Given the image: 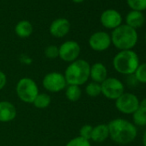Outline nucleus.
Returning a JSON list of instances; mask_svg holds the SVG:
<instances>
[{"label":"nucleus","mask_w":146,"mask_h":146,"mask_svg":"<svg viewBox=\"0 0 146 146\" xmlns=\"http://www.w3.org/2000/svg\"><path fill=\"white\" fill-rule=\"evenodd\" d=\"M109 137L116 143L127 144L135 140L137 135L136 125L131 121L117 118L108 124Z\"/></svg>","instance_id":"nucleus-1"},{"label":"nucleus","mask_w":146,"mask_h":146,"mask_svg":"<svg viewBox=\"0 0 146 146\" xmlns=\"http://www.w3.org/2000/svg\"><path fill=\"white\" fill-rule=\"evenodd\" d=\"M90 64L82 58H78L68 64L65 68L64 76L67 85L82 86L90 79Z\"/></svg>","instance_id":"nucleus-2"},{"label":"nucleus","mask_w":146,"mask_h":146,"mask_svg":"<svg viewBox=\"0 0 146 146\" xmlns=\"http://www.w3.org/2000/svg\"><path fill=\"white\" fill-rule=\"evenodd\" d=\"M139 64V58L132 50L119 51L113 58L114 70L122 75H133Z\"/></svg>","instance_id":"nucleus-3"},{"label":"nucleus","mask_w":146,"mask_h":146,"mask_svg":"<svg viewBox=\"0 0 146 146\" xmlns=\"http://www.w3.org/2000/svg\"><path fill=\"white\" fill-rule=\"evenodd\" d=\"M137 33L136 29L125 25H120L113 30L111 41L119 51L131 50L137 42Z\"/></svg>","instance_id":"nucleus-4"},{"label":"nucleus","mask_w":146,"mask_h":146,"mask_svg":"<svg viewBox=\"0 0 146 146\" xmlns=\"http://www.w3.org/2000/svg\"><path fill=\"white\" fill-rule=\"evenodd\" d=\"M16 93L20 101L24 103H33L39 92V87L35 80L29 78H21L16 86Z\"/></svg>","instance_id":"nucleus-5"},{"label":"nucleus","mask_w":146,"mask_h":146,"mask_svg":"<svg viewBox=\"0 0 146 146\" xmlns=\"http://www.w3.org/2000/svg\"><path fill=\"white\" fill-rule=\"evenodd\" d=\"M43 88L50 93H59L64 90L67 83L63 73L52 71L46 74L42 79Z\"/></svg>","instance_id":"nucleus-6"},{"label":"nucleus","mask_w":146,"mask_h":146,"mask_svg":"<svg viewBox=\"0 0 146 146\" xmlns=\"http://www.w3.org/2000/svg\"><path fill=\"white\" fill-rule=\"evenodd\" d=\"M102 95L108 100H117L124 92L125 86L123 83L116 78H108L101 84Z\"/></svg>","instance_id":"nucleus-7"},{"label":"nucleus","mask_w":146,"mask_h":146,"mask_svg":"<svg viewBox=\"0 0 146 146\" xmlns=\"http://www.w3.org/2000/svg\"><path fill=\"white\" fill-rule=\"evenodd\" d=\"M139 102L136 95L124 92L117 100H115V108L121 113L133 114L139 108Z\"/></svg>","instance_id":"nucleus-8"},{"label":"nucleus","mask_w":146,"mask_h":146,"mask_svg":"<svg viewBox=\"0 0 146 146\" xmlns=\"http://www.w3.org/2000/svg\"><path fill=\"white\" fill-rule=\"evenodd\" d=\"M80 52V45L75 40H66L58 46V58L69 64L78 59Z\"/></svg>","instance_id":"nucleus-9"},{"label":"nucleus","mask_w":146,"mask_h":146,"mask_svg":"<svg viewBox=\"0 0 146 146\" xmlns=\"http://www.w3.org/2000/svg\"><path fill=\"white\" fill-rule=\"evenodd\" d=\"M111 44V36L104 31L96 32L89 39V46L96 52H104L109 48Z\"/></svg>","instance_id":"nucleus-10"},{"label":"nucleus","mask_w":146,"mask_h":146,"mask_svg":"<svg viewBox=\"0 0 146 146\" xmlns=\"http://www.w3.org/2000/svg\"><path fill=\"white\" fill-rule=\"evenodd\" d=\"M101 23L103 27L108 29H115L121 25V15L115 10H107L101 15Z\"/></svg>","instance_id":"nucleus-11"},{"label":"nucleus","mask_w":146,"mask_h":146,"mask_svg":"<svg viewBox=\"0 0 146 146\" xmlns=\"http://www.w3.org/2000/svg\"><path fill=\"white\" fill-rule=\"evenodd\" d=\"M70 29V23L66 18H57L49 27L50 34L55 38H63L68 35Z\"/></svg>","instance_id":"nucleus-12"},{"label":"nucleus","mask_w":146,"mask_h":146,"mask_svg":"<svg viewBox=\"0 0 146 146\" xmlns=\"http://www.w3.org/2000/svg\"><path fill=\"white\" fill-rule=\"evenodd\" d=\"M17 108L8 101L0 102V122L7 123L14 120L17 117Z\"/></svg>","instance_id":"nucleus-13"},{"label":"nucleus","mask_w":146,"mask_h":146,"mask_svg":"<svg viewBox=\"0 0 146 146\" xmlns=\"http://www.w3.org/2000/svg\"><path fill=\"white\" fill-rule=\"evenodd\" d=\"M108 69L104 64L101 62H96L90 65V78L92 80V82L101 84L104 80L108 78Z\"/></svg>","instance_id":"nucleus-14"},{"label":"nucleus","mask_w":146,"mask_h":146,"mask_svg":"<svg viewBox=\"0 0 146 146\" xmlns=\"http://www.w3.org/2000/svg\"><path fill=\"white\" fill-rule=\"evenodd\" d=\"M109 137V131L107 124H99L93 126L91 139L96 143H102Z\"/></svg>","instance_id":"nucleus-15"},{"label":"nucleus","mask_w":146,"mask_h":146,"mask_svg":"<svg viewBox=\"0 0 146 146\" xmlns=\"http://www.w3.org/2000/svg\"><path fill=\"white\" fill-rule=\"evenodd\" d=\"M126 25L136 29L137 28H140L144 23V16L140 11H132L129 12L125 17Z\"/></svg>","instance_id":"nucleus-16"},{"label":"nucleus","mask_w":146,"mask_h":146,"mask_svg":"<svg viewBox=\"0 0 146 146\" xmlns=\"http://www.w3.org/2000/svg\"><path fill=\"white\" fill-rule=\"evenodd\" d=\"M15 33L20 38H28L33 33V25L27 20L20 21L15 27Z\"/></svg>","instance_id":"nucleus-17"},{"label":"nucleus","mask_w":146,"mask_h":146,"mask_svg":"<svg viewBox=\"0 0 146 146\" xmlns=\"http://www.w3.org/2000/svg\"><path fill=\"white\" fill-rule=\"evenodd\" d=\"M64 95L68 101L75 102L81 99L83 91L80 86L77 85H67L64 90Z\"/></svg>","instance_id":"nucleus-18"},{"label":"nucleus","mask_w":146,"mask_h":146,"mask_svg":"<svg viewBox=\"0 0 146 146\" xmlns=\"http://www.w3.org/2000/svg\"><path fill=\"white\" fill-rule=\"evenodd\" d=\"M51 96L46 93H39L33 102V105L38 109H45L51 104Z\"/></svg>","instance_id":"nucleus-19"},{"label":"nucleus","mask_w":146,"mask_h":146,"mask_svg":"<svg viewBox=\"0 0 146 146\" xmlns=\"http://www.w3.org/2000/svg\"><path fill=\"white\" fill-rule=\"evenodd\" d=\"M85 93L88 96L95 98L102 95V89L101 84L95 83V82H90L85 87Z\"/></svg>","instance_id":"nucleus-20"},{"label":"nucleus","mask_w":146,"mask_h":146,"mask_svg":"<svg viewBox=\"0 0 146 146\" xmlns=\"http://www.w3.org/2000/svg\"><path fill=\"white\" fill-rule=\"evenodd\" d=\"M132 121L135 125L146 126V113L138 108L132 114Z\"/></svg>","instance_id":"nucleus-21"},{"label":"nucleus","mask_w":146,"mask_h":146,"mask_svg":"<svg viewBox=\"0 0 146 146\" xmlns=\"http://www.w3.org/2000/svg\"><path fill=\"white\" fill-rule=\"evenodd\" d=\"M133 75L137 83L146 84V63L140 64Z\"/></svg>","instance_id":"nucleus-22"},{"label":"nucleus","mask_w":146,"mask_h":146,"mask_svg":"<svg viewBox=\"0 0 146 146\" xmlns=\"http://www.w3.org/2000/svg\"><path fill=\"white\" fill-rule=\"evenodd\" d=\"M128 6L136 11H142L146 10V0H127Z\"/></svg>","instance_id":"nucleus-23"},{"label":"nucleus","mask_w":146,"mask_h":146,"mask_svg":"<svg viewBox=\"0 0 146 146\" xmlns=\"http://www.w3.org/2000/svg\"><path fill=\"white\" fill-rule=\"evenodd\" d=\"M65 146H91V143H90V141L78 136V137L71 138L65 144Z\"/></svg>","instance_id":"nucleus-24"},{"label":"nucleus","mask_w":146,"mask_h":146,"mask_svg":"<svg viewBox=\"0 0 146 146\" xmlns=\"http://www.w3.org/2000/svg\"><path fill=\"white\" fill-rule=\"evenodd\" d=\"M44 53L47 58L50 59L57 58H58V46L55 45H49L45 48Z\"/></svg>","instance_id":"nucleus-25"},{"label":"nucleus","mask_w":146,"mask_h":146,"mask_svg":"<svg viewBox=\"0 0 146 146\" xmlns=\"http://www.w3.org/2000/svg\"><path fill=\"white\" fill-rule=\"evenodd\" d=\"M92 130H93V126L91 125H89V124L84 125L79 130V137L90 141Z\"/></svg>","instance_id":"nucleus-26"},{"label":"nucleus","mask_w":146,"mask_h":146,"mask_svg":"<svg viewBox=\"0 0 146 146\" xmlns=\"http://www.w3.org/2000/svg\"><path fill=\"white\" fill-rule=\"evenodd\" d=\"M6 84H7V76L4 71L0 70V90H2L5 87Z\"/></svg>","instance_id":"nucleus-27"},{"label":"nucleus","mask_w":146,"mask_h":146,"mask_svg":"<svg viewBox=\"0 0 146 146\" xmlns=\"http://www.w3.org/2000/svg\"><path fill=\"white\" fill-rule=\"evenodd\" d=\"M139 109L146 113V97L139 102Z\"/></svg>","instance_id":"nucleus-28"},{"label":"nucleus","mask_w":146,"mask_h":146,"mask_svg":"<svg viewBox=\"0 0 146 146\" xmlns=\"http://www.w3.org/2000/svg\"><path fill=\"white\" fill-rule=\"evenodd\" d=\"M143 146H146V130L143 135Z\"/></svg>","instance_id":"nucleus-29"},{"label":"nucleus","mask_w":146,"mask_h":146,"mask_svg":"<svg viewBox=\"0 0 146 146\" xmlns=\"http://www.w3.org/2000/svg\"><path fill=\"white\" fill-rule=\"evenodd\" d=\"M72 1L74 2V3H76V4H80V3L84 2V0H72Z\"/></svg>","instance_id":"nucleus-30"},{"label":"nucleus","mask_w":146,"mask_h":146,"mask_svg":"<svg viewBox=\"0 0 146 146\" xmlns=\"http://www.w3.org/2000/svg\"><path fill=\"white\" fill-rule=\"evenodd\" d=\"M145 41H146V34H145Z\"/></svg>","instance_id":"nucleus-31"}]
</instances>
